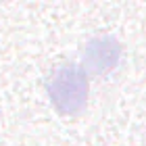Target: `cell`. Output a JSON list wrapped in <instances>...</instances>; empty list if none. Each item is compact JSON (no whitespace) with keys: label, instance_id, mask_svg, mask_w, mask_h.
I'll return each instance as SVG.
<instances>
[{"label":"cell","instance_id":"cell-1","mask_svg":"<svg viewBox=\"0 0 146 146\" xmlns=\"http://www.w3.org/2000/svg\"><path fill=\"white\" fill-rule=\"evenodd\" d=\"M46 88H48V96L58 113L77 115L86 107V100H88V92H90L88 73L77 65L58 67L50 75Z\"/></svg>","mask_w":146,"mask_h":146},{"label":"cell","instance_id":"cell-2","mask_svg":"<svg viewBox=\"0 0 146 146\" xmlns=\"http://www.w3.org/2000/svg\"><path fill=\"white\" fill-rule=\"evenodd\" d=\"M121 56V44L115 38H94L84 48V65L88 71L109 73Z\"/></svg>","mask_w":146,"mask_h":146}]
</instances>
